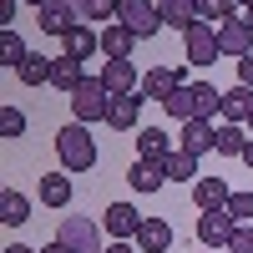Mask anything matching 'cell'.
Wrapping results in <instances>:
<instances>
[{
    "instance_id": "1",
    "label": "cell",
    "mask_w": 253,
    "mask_h": 253,
    "mask_svg": "<svg viewBox=\"0 0 253 253\" xmlns=\"http://www.w3.org/2000/svg\"><path fill=\"white\" fill-rule=\"evenodd\" d=\"M56 157L66 172H86V167H96V137L86 132V122H66L56 132Z\"/></svg>"
},
{
    "instance_id": "2",
    "label": "cell",
    "mask_w": 253,
    "mask_h": 253,
    "mask_svg": "<svg viewBox=\"0 0 253 253\" xmlns=\"http://www.w3.org/2000/svg\"><path fill=\"white\" fill-rule=\"evenodd\" d=\"M107 112H112V91H107V81H101V76H86V81L71 91V117L91 126V122H107Z\"/></svg>"
},
{
    "instance_id": "3",
    "label": "cell",
    "mask_w": 253,
    "mask_h": 253,
    "mask_svg": "<svg viewBox=\"0 0 253 253\" xmlns=\"http://www.w3.org/2000/svg\"><path fill=\"white\" fill-rule=\"evenodd\" d=\"M117 20H122V26L132 31L137 41H147V36L162 31V10H157V0H117Z\"/></svg>"
},
{
    "instance_id": "4",
    "label": "cell",
    "mask_w": 253,
    "mask_h": 253,
    "mask_svg": "<svg viewBox=\"0 0 253 253\" xmlns=\"http://www.w3.org/2000/svg\"><path fill=\"white\" fill-rule=\"evenodd\" d=\"M56 238L66 243L71 253H107V243H101V228H96L91 218H61Z\"/></svg>"
},
{
    "instance_id": "5",
    "label": "cell",
    "mask_w": 253,
    "mask_h": 253,
    "mask_svg": "<svg viewBox=\"0 0 253 253\" xmlns=\"http://www.w3.org/2000/svg\"><path fill=\"white\" fill-rule=\"evenodd\" d=\"M182 41H187V61H193V66H213V61L223 56L218 26H208V20H198L193 31H182Z\"/></svg>"
},
{
    "instance_id": "6",
    "label": "cell",
    "mask_w": 253,
    "mask_h": 253,
    "mask_svg": "<svg viewBox=\"0 0 253 253\" xmlns=\"http://www.w3.org/2000/svg\"><path fill=\"white\" fill-rule=\"evenodd\" d=\"M142 223H147V218L137 213L132 203H112L107 213H101V228L112 233V243H132V238L142 233Z\"/></svg>"
},
{
    "instance_id": "7",
    "label": "cell",
    "mask_w": 253,
    "mask_h": 253,
    "mask_svg": "<svg viewBox=\"0 0 253 253\" xmlns=\"http://www.w3.org/2000/svg\"><path fill=\"white\" fill-rule=\"evenodd\" d=\"M36 26L46 31V36H66V31H76L81 26V15H76V5L71 0H46V5H41V15H36Z\"/></svg>"
},
{
    "instance_id": "8",
    "label": "cell",
    "mask_w": 253,
    "mask_h": 253,
    "mask_svg": "<svg viewBox=\"0 0 253 253\" xmlns=\"http://www.w3.org/2000/svg\"><path fill=\"white\" fill-rule=\"evenodd\" d=\"M233 233H238V223H233V213H228V208L198 218V243H208V248H228V243H233Z\"/></svg>"
},
{
    "instance_id": "9",
    "label": "cell",
    "mask_w": 253,
    "mask_h": 253,
    "mask_svg": "<svg viewBox=\"0 0 253 253\" xmlns=\"http://www.w3.org/2000/svg\"><path fill=\"white\" fill-rule=\"evenodd\" d=\"M177 86H187V81H182V71H172V66H152V71H142V91H137V96L167 101Z\"/></svg>"
},
{
    "instance_id": "10",
    "label": "cell",
    "mask_w": 253,
    "mask_h": 253,
    "mask_svg": "<svg viewBox=\"0 0 253 253\" xmlns=\"http://www.w3.org/2000/svg\"><path fill=\"white\" fill-rule=\"evenodd\" d=\"M218 46H223V56L243 61L253 51V26H248V20H223V26H218Z\"/></svg>"
},
{
    "instance_id": "11",
    "label": "cell",
    "mask_w": 253,
    "mask_h": 253,
    "mask_svg": "<svg viewBox=\"0 0 253 253\" xmlns=\"http://www.w3.org/2000/svg\"><path fill=\"white\" fill-rule=\"evenodd\" d=\"M101 81H107L112 96H132V91H142V76H137L132 61H107V66H101Z\"/></svg>"
},
{
    "instance_id": "12",
    "label": "cell",
    "mask_w": 253,
    "mask_h": 253,
    "mask_svg": "<svg viewBox=\"0 0 253 253\" xmlns=\"http://www.w3.org/2000/svg\"><path fill=\"white\" fill-rule=\"evenodd\" d=\"M96 51H101V31L96 26H76V31L61 36V56H71V61H86Z\"/></svg>"
},
{
    "instance_id": "13",
    "label": "cell",
    "mask_w": 253,
    "mask_h": 253,
    "mask_svg": "<svg viewBox=\"0 0 253 253\" xmlns=\"http://www.w3.org/2000/svg\"><path fill=\"white\" fill-rule=\"evenodd\" d=\"M101 51H107V61H132L137 51V36L122 26V20H112V26H101Z\"/></svg>"
},
{
    "instance_id": "14",
    "label": "cell",
    "mask_w": 253,
    "mask_h": 253,
    "mask_svg": "<svg viewBox=\"0 0 253 253\" xmlns=\"http://www.w3.org/2000/svg\"><path fill=\"white\" fill-rule=\"evenodd\" d=\"M182 152H193V157L218 152V126L213 122H182Z\"/></svg>"
},
{
    "instance_id": "15",
    "label": "cell",
    "mask_w": 253,
    "mask_h": 253,
    "mask_svg": "<svg viewBox=\"0 0 253 253\" xmlns=\"http://www.w3.org/2000/svg\"><path fill=\"white\" fill-rule=\"evenodd\" d=\"M228 198H233V193H228L223 177H198V182H193V203L203 208V213H218V208H228Z\"/></svg>"
},
{
    "instance_id": "16",
    "label": "cell",
    "mask_w": 253,
    "mask_h": 253,
    "mask_svg": "<svg viewBox=\"0 0 253 253\" xmlns=\"http://www.w3.org/2000/svg\"><path fill=\"white\" fill-rule=\"evenodd\" d=\"M142 253H167V248H172V223H167V218H147L142 223V233L132 238Z\"/></svg>"
},
{
    "instance_id": "17",
    "label": "cell",
    "mask_w": 253,
    "mask_h": 253,
    "mask_svg": "<svg viewBox=\"0 0 253 253\" xmlns=\"http://www.w3.org/2000/svg\"><path fill=\"white\" fill-rule=\"evenodd\" d=\"M126 182H132V193H157V187L167 182V172H162V162H147V157H137L132 162V172H126Z\"/></svg>"
},
{
    "instance_id": "18",
    "label": "cell",
    "mask_w": 253,
    "mask_h": 253,
    "mask_svg": "<svg viewBox=\"0 0 253 253\" xmlns=\"http://www.w3.org/2000/svg\"><path fill=\"white\" fill-rule=\"evenodd\" d=\"M157 10H162V26H172V31L198 26V0H157Z\"/></svg>"
},
{
    "instance_id": "19",
    "label": "cell",
    "mask_w": 253,
    "mask_h": 253,
    "mask_svg": "<svg viewBox=\"0 0 253 253\" xmlns=\"http://www.w3.org/2000/svg\"><path fill=\"white\" fill-rule=\"evenodd\" d=\"M213 117H223V91L208 81H193V122H213Z\"/></svg>"
},
{
    "instance_id": "20",
    "label": "cell",
    "mask_w": 253,
    "mask_h": 253,
    "mask_svg": "<svg viewBox=\"0 0 253 253\" xmlns=\"http://www.w3.org/2000/svg\"><path fill=\"white\" fill-rule=\"evenodd\" d=\"M253 117V86H228L223 91V122H243Z\"/></svg>"
},
{
    "instance_id": "21",
    "label": "cell",
    "mask_w": 253,
    "mask_h": 253,
    "mask_svg": "<svg viewBox=\"0 0 253 253\" xmlns=\"http://www.w3.org/2000/svg\"><path fill=\"white\" fill-rule=\"evenodd\" d=\"M248 142H253V137H248L243 122H223V126H218V157H243Z\"/></svg>"
},
{
    "instance_id": "22",
    "label": "cell",
    "mask_w": 253,
    "mask_h": 253,
    "mask_svg": "<svg viewBox=\"0 0 253 253\" xmlns=\"http://www.w3.org/2000/svg\"><path fill=\"white\" fill-rule=\"evenodd\" d=\"M137 107L142 96H112V112H107V126H117V132H137Z\"/></svg>"
},
{
    "instance_id": "23",
    "label": "cell",
    "mask_w": 253,
    "mask_h": 253,
    "mask_svg": "<svg viewBox=\"0 0 253 253\" xmlns=\"http://www.w3.org/2000/svg\"><path fill=\"white\" fill-rule=\"evenodd\" d=\"M26 218H31V203H26V193L5 187V193H0V223H5V228H26Z\"/></svg>"
},
{
    "instance_id": "24",
    "label": "cell",
    "mask_w": 253,
    "mask_h": 253,
    "mask_svg": "<svg viewBox=\"0 0 253 253\" xmlns=\"http://www.w3.org/2000/svg\"><path fill=\"white\" fill-rule=\"evenodd\" d=\"M41 203L61 213V208L71 203V177L66 172H46V177H41Z\"/></svg>"
},
{
    "instance_id": "25",
    "label": "cell",
    "mask_w": 253,
    "mask_h": 253,
    "mask_svg": "<svg viewBox=\"0 0 253 253\" xmlns=\"http://www.w3.org/2000/svg\"><path fill=\"white\" fill-rule=\"evenodd\" d=\"M76 15H81V26H112L117 20V0H71Z\"/></svg>"
},
{
    "instance_id": "26",
    "label": "cell",
    "mask_w": 253,
    "mask_h": 253,
    "mask_svg": "<svg viewBox=\"0 0 253 253\" xmlns=\"http://www.w3.org/2000/svg\"><path fill=\"white\" fill-rule=\"evenodd\" d=\"M81 81H86L81 61H71V56H56V66H51V86H56V91H76Z\"/></svg>"
},
{
    "instance_id": "27",
    "label": "cell",
    "mask_w": 253,
    "mask_h": 253,
    "mask_svg": "<svg viewBox=\"0 0 253 253\" xmlns=\"http://www.w3.org/2000/svg\"><path fill=\"white\" fill-rule=\"evenodd\" d=\"M167 132H157V126H142L137 132V157H147V162H167Z\"/></svg>"
},
{
    "instance_id": "28",
    "label": "cell",
    "mask_w": 253,
    "mask_h": 253,
    "mask_svg": "<svg viewBox=\"0 0 253 253\" xmlns=\"http://www.w3.org/2000/svg\"><path fill=\"white\" fill-rule=\"evenodd\" d=\"M51 66H56V61H46L41 51H31V61H26V66H20V86H31V91L51 86Z\"/></svg>"
},
{
    "instance_id": "29",
    "label": "cell",
    "mask_w": 253,
    "mask_h": 253,
    "mask_svg": "<svg viewBox=\"0 0 253 253\" xmlns=\"http://www.w3.org/2000/svg\"><path fill=\"white\" fill-rule=\"evenodd\" d=\"M162 172H167V182H198V157L193 152H167Z\"/></svg>"
},
{
    "instance_id": "30",
    "label": "cell",
    "mask_w": 253,
    "mask_h": 253,
    "mask_svg": "<svg viewBox=\"0 0 253 253\" xmlns=\"http://www.w3.org/2000/svg\"><path fill=\"white\" fill-rule=\"evenodd\" d=\"M26 61H31V46H26V41H20L15 31H5V36H0V66L20 71V66H26Z\"/></svg>"
},
{
    "instance_id": "31",
    "label": "cell",
    "mask_w": 253,
    "mask_h": 253,
    "mask_svg": "<svg viewBox=\"0 0 253 253\" xmlns=\"http://www.w3.org/2000/svg\"><path fill=\"white\" fill-rule=\"evenodd\" d=\"M162 112L172 117V122H193V81H187V86H177L172 96L162 101Z\"/></svg>"
},
{
    "instance_id": "32",
    "label": "cell",
    "mask_w": 253,
    "mask_h": 253,
    "mask_svg": "<svg viewBox=\"0 0 253 253\" xmlns=\"http://www.w3.org/2000/svg\"><path fill=\"white\" fill-rule=\"evenodd\" d=\"M0 137H26V112L20 107H0Z\"/></svg>"
},
{
    "instance_id": "33",
    "label": "cell",
    "mask_w": 253,
    "mask_h": 253,
    "mask_svg": "<svg viewBox=\"0 0 253 253\" xmlns=\"http://www.w3.org/2000/svg\"><path fill=\"white\" fill-rule=\"evenodd\" d=\"M228 213H233V223H253V193H233L228 198Z\"/></svg>"
},
{
    "instance_id": "34",
    "label": "cell",
    "mask_w": 253,
    "mask_h": 253,
    "mask_svg": "<svg viewBox=\"0 0 253 253\" xmlns=\"http://www.w3.org/2000/svg\"><path fill=\"white\" fill-rule=\"evenodd\" d=\"M228 253H253V223H238L233 243H228Z\"/></svg>"
},
{
    "instance_id": "35",
    "label": "cell",
    "mask_w": 253,
    "mask_h": 253,
    "mask_svg": "<svg viewBox=\"0 0 253 253\" xmlns=\"http://www.w3.org/2000/svg\"><path fill=\"white\" fill-rule=\"evenodd\" d=\"M248 10H253V0H223V15L228 20H243Z\"/></svg>"
},
{
    "instance_id": "36",
    "label": "cell",
    "mask_w": 253,
    "mask_h": 253,
    "mask_svg": "<svg viewBox=\"0 0 253 253\" xmlns=\"http://www.w3.org/2000/svg\"><path fill=\"white\" fill-rule=\"evenodd\" d=\"M238 86H253V51L238 61Z\"/></svg>"
},
{
    "instance_id": "37",
    "label": "cell",
    "mask_w": 253,
    "mask_h": 253,
    "mask_svg": "<svg viewBox=\"0 0 253 253\" xmlns=\"http://www.w3.org/2000/svg\"><path fill=\"white\" fill-rule=\"evenodd\" d=\"M0 20H5V31H10V20H15V0H0Z\"/></svg>"
},
{
    "instance_id": "38",
    "label": "cell",
    "mask_w": 253,
    "mask_h": 253,
    "mask_svg": "<svg viewBox=\"0 0 253 253\" xmlns=\"http://www.w3.org/2000/svg\"><path fill=\"white\" fill-rule=\"evenodd\" d=\"M41 253H71V248H66V243H61V238H51V243H46V248H41Z\"/></svg>"
},
{
    "instance_id": "39",
    "label": "cell",
    "mask_w": 253,
    "mask_h": 253,
    "mask_svg": "<svg viewBox=\"0 0 253 253\" xmlns=\"http://www.w3.org/2000/svg\"><path fill=\"white\" fill-rule=\"evenodd\" d=\"M0 253H41V248H26V243H10V248H0Z\"/></svg>"
},
{
    "instance_id": "40",
    "label": "cell",
    "mask_w": 253,
    "mask_h": 253,
    "mask_svg": "<svg viewBox=\"0 0 253 253\" xmlns=\"http://www.w3.org/2000/svg\"><path fill=\"white\" fill-rule=\"evenodd\" d=\"M107 253H137L132 243H107Z\"/></svg>"
},
{
    "instance_id": "41",
    "label": "cell",
    "mask_w": 253,
    "mask_h": 253,
    "mask_svg": "<svg viewBox=\"0 0 253 253\" xmlns=\"http://www.w3.org/2000/svg\"><path fill=\"white\" fill-rule=\"evenodd\" d=\"M243 167H248V172H253V142H248V152H243Z\"/></svg>"
},
{
    "instance_id": "42",
    "label": "cell",
    "mask_w": 253,
    "mask_h": 253,
    "mask_svg": "<svg viewBox=\"0 0 253 253\" xmlns=\"http://www.w3.org/2000/svg\"><path fill=\"white\" fill-rule=\"evenodd\" d=\"M26 5H36V10H41V5H46V0H26Z\"/></svg>"
},
{
    "instance_id": "43",
    "label": "cell",
    "mask_w": 253,
    "mask_h": 253,
    "mask_svg": "<svg viewBox=\"0 0 253 253\" xmlns=\"http://www.w3.org/2000/svg\"><path fill=\"white\" fill-rule=\"evenodd\" d=\"M248 137H253V117H248Z\"/></svg>"
},
{
    "instance_id": "44",
    "label": "cell",
    "mask_w": 253,
    "mask_h": 253,
    "mask_svg": "<svg viewBox=\"0 0 253 253\" xmlns=\"http://www.w3.org/2000/svg\"><path fill=\"white\" fill-rule=\"evenodd\" d=\"M243 20H248V26H253V10H248V15H243Z\"/></svg>"
}]
</instances>
